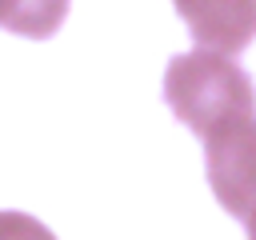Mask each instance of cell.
<instances>
[{
	"instance_id": "1",
	"label": "cell",
	"mask_w": 256,
	"mask_h": 240,
	"mask_svg": "<svg viewBox=\"0 0 256 240\" xmlns=\"http://www.w3.org/2000/svg\"><path fill=\"white\" fill-rule=\"evenodd\" d=\"M164 100L168 108L200 136L212 140L244 120H256V88L228 52L196 48L168 64L164 72Z\"/></svg>"
},
{
	"instance_id": "2",
	"label": "cell",
	"mask_w": 256,
	"mask_h": 240,
	"mask_svg": "<svg viewBox=\"0 0 256 240\" xmlns=\"http://www.w3.org/2000/svg\"><path fill=\"white\" fill-rule=\"evenodd\" d=\"M204 164L216 200L232 216H244L256 204V120L204 140Z\"/></svg>"
},
{
	"instance_id": "3",
	"label": "cell",
	"mask_w": 256,
	"mask_h": 240,
	"mask_svg": "<svg viewBox=\"0 0 256 240\" xmlns=\"http://www.w3.org/2000/svg\"><path fill=\"white\" fill-rule=\"evenodd\" d=\"M192 40L212 52H240L256 36V0H172Z\"/></svg>"
},
{
	"instance_id": "4",
	"label": "cell",
	"mask_w": 256,
	"mask_h": 240,
	"mask_svg": "<svg viewBox=\"0 0 256 240\" xmlns=\"http://www.w3.org/2000/svg\"><path fill=\"white\" fill-rule=\"evenodd\" d=\"M64 12H68V0H16L4 28L40 40V36H52V32L60 28Z\"/></svg>"
},
{
	"instance_id": "5",
	"label": "cell",
	"mask_w": 256,
	"mask_h": 240,
	"mask_svg": "<svg viewBox=\"0 0 256 240\" xmlns=\"http://www.w3.org/2000/svg\"><path fill=\"white\" fill-rule=\"evenodd\" d=\"M0 240H56V236L24 212H0Z\"/></svg>"
},
{
	"instance_id": "6",
	"label": "cell",
	"mask_w": 256,
	"mask_h": 240,
	"mask_svg": "<svg viewBox=\"0 0 256 240\" xmlns=\"http://www.w3.org/2000/svg\"><path fill=\"white\" fill-rule=\"evenodd\" d=\"M244 220H248V240H256V204L244 212Z\"/></svg>"
},
{
	"instance_id": "7",
	"label": "cell",
	"mask_w": 256,
	"mask_h": 240,
	"mask_svg": "<svg viewBox=\"0 0 256 240\" xmlns=\"http://www.w3.org/2000/svg\"><path fill=\"white\" fill-rule=\"evenodd\" d=\"M12 4H16V0H0V28H4L8 16H12Z\"/></svg>"
}]
</instances>
